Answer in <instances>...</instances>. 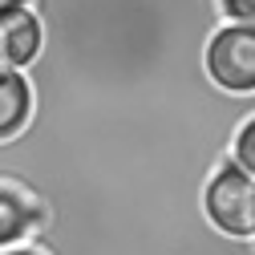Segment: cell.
<instances>
[{"label":"cell","mask_w":255,"mask_h":255,"mask_svg":"<svg viewBox=\"0 0 255 255\" xmlns=\"http://www.w3.org/2000/svg\"><path fill=\"white\" fill-rule=\"evenodd\" d=\"M16 8H28V0H0V16H8Z\"/></svg>","instance_id":"8"},{"label":"cell","mask_w":255,"mask_h":255,"mask_svg":"<svg viewBox=\"0 0 255 255\" xmlns=\"http://www.w3.org/2000/svg\"><path fill=\"white\" fill-rule=\"evenodd\" d=\"M33 223H37L33 203H28L20 190L0 186V251L20 247L28 239V231H33Z\"/></svg>","instance_id":"5"},{"label":"cell","mask_w":255,"mask_h":255,"mask_svg":"<svg viewBox=\"0 0 255 255\" xmlns=\"http://www.w3.org/2000/svg\"><path fill=\"white\" fill-rule=\"evenodd\" d=\"M219 12L227 24H255V0H219Z\"/></svg>","instance_id":"7"},{"label":"cell","mask_w":255,"mask_h":255,"mask_svg":"<svg viewBox=\"0 0 255 255\" xmlns=\"http://www.w3.org/2000/svg\"><path fill=\"white\" fill-rule=\"evenodd\" d=\"M41 53V20L33 8H16L0 16V65L24 69Z\"/></svg>","instance_id":"3"},{"label":"cell","mask_w":255,"mask_h":255,"mask_svg":"<svg viewBox=\"0 0 255 255\" xmlns=\"http://www.w3.org/2000/svg\"><path fill=\"white\" fill-rule=\"evenodd\" d=\"M203 211L215 231L231 239H255V178L243 174L235 162L215 166L203 186Z\"/></svg>","instance_id":"1"},{"label":"cell","mask_w":255,"mask_h":255,"mask_svg":"<svg viewBox=\"0 0 255 255\" xmlns=\"http://www.w3.org/2000/svg\"><path fill=\"white\" fill-rule=\"evenodd\" d=\"M207 77L223 93H255V24H223L207 41Z\"/></svg>","instance_id":"2"},{"label":"cell","mask_w":255,"mask_h":255,"mask_svg":"<svg viewBox=\"0 0 255 255\" xmlns=\"http://www.w3.org/2000/svg\"><path fill=\"white\" fill-rule=\"evenodd\" d=\"M231 162H235L243 174L255 178V118H247V122L239 126V134L231 138Z\"/></svg>","instance_id":"6"},{"label":"cell","mask_w":255,"mask_h":255,"mask_svg":"<svg viewBox=\"0 0 255 255\" xmlns=\"http://www.w3.org/2000/svg\"><path fill=\"white\" fill-rule=\"evenodd\" d=\"M0 255H37L33 247H8V251H0Z\"/></svg>","instance_id":"9"},{"label":"cell","mask_w":255,"mask_h":255,"mask_svg":"<svg viewBox=\"0 0 255 255\" xmlns=\"http://www.w3.org/2000/svg\"><path fill=\"white\" fill-rule=\"evenodd\" d=\"M28 110H33V93H28L24 73L0 65V142L24 130Z\"/></svg>","instance_id":"4"},{"label":"cell","mask_w":255,"mask_h":255,"mask_svg":"<svg viewBox=\"0 0 255 255\" xmlns=\"http://www.w3.org/2000/svg\"><path fill=\"white\" fill-rule=\"evenodd\" d=\"M251 243H255V239H251Z\"/></svg>","instance_id":"10"}]
</instances>
